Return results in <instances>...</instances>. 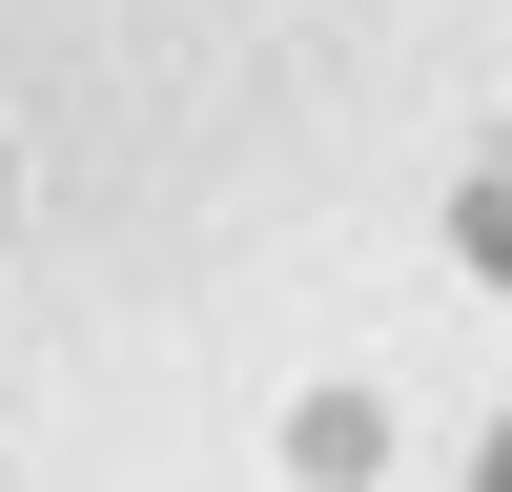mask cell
I'll list each match as a JSON object with an SVG mask.
<instances>
[{
    "label": "cell",
    "mask_w": 512,
    "mask_h": 492,
    "mask_svg": "<svg viewBox=\"0 0 512 492\" xmlns=\"http://www.w3.org/2000/svg\"><path fill=\"white\" fill-rule=\"evenodd\" d=\"M472 267H492V287H512V185H472Z\"/></svg>",
    "instance_id": "1"
},
{
    "label": "cell",
    "mask_w": 512,
    "mask_h": 492,
    "mask_svg": "<svg viewBox=\"0 0 512 492\" xmlns=\"http://www.w3.org/2000/svg\"><path fill=\"white\" fill-rule=\"evenodd\" d=\"M472 492H512V431H492V472H472Z\"/></svg>",
    "instance_id": "2"
}]
</instances>
